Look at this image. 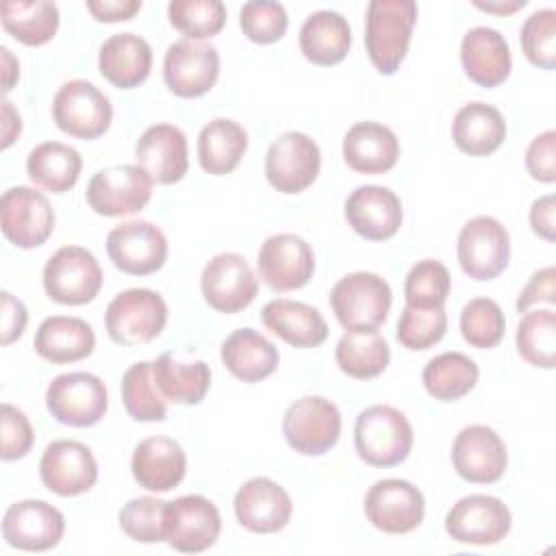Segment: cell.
Segmentation results:
<instances>
[{
	"label": "cell",
	"mask_w": 556,
	"mask_h": 556,
	"mask_svg": "<svg viewBox=\"0 0 556 556\" xmlns=\"http://www.w3.org/2000/svg\"><path fill=\"white\" fill-rule=\"evenodd\" d=\"M130 469L139 486L163 493L182 482L187 456L178 441L169 437H148L137 443Z\"/></svg>",
	"instance_id": "26"
},
{
	"label": "cell",
	"mask_w": 556,
	"mask_h": 556,
	"mask_svg": "<svg viewBox=\"0 0 556 556\" xmlns=\"http://www.w3.org/2000/svg\"><path fill=\"white\" fill-rule=\"evenodd\" d=\"M282 434L298 454L321 456L339 441L341 413L321 395L300 397L285 410Z\"/></svg>",
	"instance_id": "7"
},
{
	"label": "cell",
	"mask_w": 556,
	"mask_h": 556,
	"mask_svg": "<svg viewBox=\"0 0 556 556\" xmlns=\"http://www.w3.org/2000/svg\"><path fill=\"white\" fill-rule=\"evenodd\" d=\"M139 9V0H87V11L98 22H126Z\"/></svg>",
	"instance_id": "54"
},
{
	"label": "cell",
	"mask_w": 556,
	"mask_h": 556,
	"mask_svg": "<svg viewBox=\"0 0 556 556\" xmlns=\"http://www.w3.org/2000/svg\"><path fill=\"white\" fill-rule=\"evenodd\" d=\"M52 117L65 135L91 141L109 130L113 106L93 83L74 78L59 87L52 102Z\"/></svg>",
	"instance_id": "5"
},
{
	"label": "cell",
	"mask_w": 556,
	"mask_h": 556,
	"mask_svg": "<svg viewBox=\"0 0 556 556\" xmlns=\"http://www.w3.org/2000/svg\"><path fill=\"white\" fill-rule=\"evenodd\" d=\"M293 513L289 493L269 478H252L235 493L237 521L256 534L282 530Z\"/></svg>",
	"instance_id": "23"
},
{
	"label": "cell",
	"mask_w": 556,
	"mask_h": 556,
	"mask_svg": "<svg viewBox=\"0 0 556 556\" xmlns=\"http://www.w3.org/2000/svg\"><path fill=\"white\" fill-rule=\"evenodd\" d=\"M167 15L169 24L193 41L217 35L226 24V7L219 0H172Z\"/></svg>",
	"instance_id": "43"
},
{
	"label": "cell",
	"mask_w": 556,
	"mask_h": 556,
	"mask_svg": "<svg viewBox=\"0 0 556 556\" xmlns=\"http://www.w3.org/2000/svg\"><path fill=\"white\" fill-rule=\"evenodd\" d=\"M517 352L534 367L552 369L556 363V313L552 308L526 311L517 326Z\"/></svg>",
	"instance_id": "41"
},
{
	"label": "cell",
	"mask_w": 556,
	"mask_h": 556,
	"mask_svg": "<svg viewBox=\"0 0 556 556\" xmlns=\"http://www.w3.org/2000/svg\"><path fill=\"white\" fill-rule=\"evenodd\" d=\"M339 369L356 380H369L380 376L389 361L391 350L382 334L374 332H345L334 350Z\"/></svg>",
	"instance_id": "39"
},
{
	"label": "cell",
	"mask_w": 556,
	"mask_h": 556,
	"mask_svg": "<svg viewBox=\"0 0 556 556\" xmlns=\"http://www.w3.org/2000/svg\"><path fill=\"white\" fill-rule=\"evenodd\" d=\"M152 178L139 165H113L91 176L87 204L104 217L139 213L152 198Z\"/></svg>",
	"instance_id": "10"
},
{
	"label": "cell",
	"mask_w": 556,
	"mask_h": 556,
	"mask_svg": "<svg viewBox=\"0 0 556 556\" xmlns=\"http://www.w3.org/2000/svg\"><path fill=\"white\" fill-rule=\"evenodd\" d=\"M248 150V132L228 117H215L198 135V161L206 174H230Z\"/></svg>",
	"instance_id": "35"
},
{
	"label": "cell",
	"mask_w": 556,
	"mask_h": 556,
	"mask_svg": "<svg viewBox=\"0 0 556 556\" xmlns=\"http://www.w3.org/2000/svg\"><path fill=\"white\" fill-rule=\"evenodd\" d=\"M452 139L460 152L469 156H486L504 143L506 122L495 106L486 102H469L454 115Z\"/></svg>",
	"instance_id": "33"
},
{
	"label": "cell",
	"mask_w": 556,
	"mask_h": 556,
	"mask_svg": "<svg viewBox=\"0 0 556 556\" xmlns=\"http://www.w3.org/2000/svg\"><path fill=\"white\" fill-rule=\"evenodd\" d=\"M165 506L156 497H135L119 510V528L139 543L165 541Z\"/></svg>",
	"instance_id": "47"
},
{
	"label": "cell",
	"mask_w": 556,
	"mask_h": 556,
	"mask_svg": "<svg viewBox=\"0 0 556 556\" xmlns=\"http://www.w3.org/2000/svg\"><path fill=\"white\" fill-rule=\"evenodd\" d=\"M513 526L508 506L493 495L460 497L445 515V532L469 545H495Z\"/></svg>",
	"instance_id": "17"
},
{
	"label": "cell",
	"mask_w": 556,
	"mask_h": 556,
	"mask_svg": "<svg viewBox=\"0 0 556 556\" xmlns=\"http://www.w3.org/2000/svg\"><path fill=\"white\" fill-rule=\"evenodd\" d=\"M0 224L4 237L22 248H39L54 230V211L41 191L11 187L0 200Z\"/></svg>",
	"instance_id": "15"
},
{
	"label": "cell",
	"mask_w": 556,
	"mask_h": 556,
	"mask_svg": "<svg viewBox=\"0 0 556 556\" xmlns=\"http://www.w3.org/2000/svg\"><path fill=\"white\" fill-rule=\"evenodd\" d=\"M46 406L59 424L89 428L104 417L109 395L104 382L96 374L70 371L56 376L48 384Z\"/></svg>",
	"instance_id": "8"
},
{
	"label": "cell",
	"mask_w": 556,
	"mask_h": 556,
	"mask_svg": "<svg viewBox=\"0 0 556 556\" xmlns=\"http://www.w3.org/2000/svg\"><path fill=\"white\" fill-rule=\"evenodd\" d=\"M413 426L406 415L389 404H376L358 413L354 424V447L371 467H393L413 450Z\"/></svg>",
	"instance_id": "2"
},
{
	"label": "cell",
	"mask_w": 556,
	"mask_h": 556,
	"mask_svg": "<svg viewBox=\"0 0 556 556\" xmlns=\"http://www.w3.org/2000/svg\"><path fill=\"white\" fill-rule=\"evenodd\" d=\"M122 402L135 421H163L167 406L152 376V363L139 361L130 365L122 378Z\"/></svg>",
	"instance_id": "42"
},
{
	"label": "cell",
	"mask_w": 556,
	"mask_h": 556,
	"mask_svg": "<svg viewBox=\"0 0 556 556\" xmlns=\"http://www.w3.org/2000/svg\"><path fill=\"white\" fill-rule=\"evenodd\" d=\"M343 159L358 174H384L400 159V141L384 124L358 122L343 137Z\"/></svg>",
	"instance_id": "28"
},
{
	"label": "cell",
	"mask_w": 556,
	"mask_h": 556,
	"mask_svg": "<svg viewBox=\"0 0 556 556\" xmlns=\"http://www.w3.org/2000/svg\"><path fill=\"white\" fill-rule=\"evenodd\" d=\"M539 302H545V304L556 302V269L552 265L536 269L530 276V280L521 289L515 306L519 313H526L532 304H539Z\"/></svg>",
	"instance_id": "52"
},
{
	"label": "cell",
	"mask_w": 556,
	"mask_h": 556,
	"mask_svg": "<svg viewBox=\"0 0 556 556\" xmlns=\"http://www.w3.org/2000/svg\"><path fill=\"white\" fill-rule=\"evenodd\" d=\"M167 324V304L152 289H126L117 293L104 313L109 337L126 348L154 341Z\"/></svg>",
	"instance_id": "4"
},
{
	"label": "cell",
	"mask_w": 556,
	"mask_h": 556,
	"mask_svg": "<svg viewBox=\"0 0 556 556\" xmlns=\"http://www.w3.org/2000/svg\"><path fill=\"white\" fill-rule=\"evenodd\" d=\"M152 376L163 400L174 404H200L211 389V369L204 361L182 363L169 352L152 361Z\"/></svg>",
	"instance_id": "36"
},
{
	"label": "cell",
	"mask_w": 556,
	"mask_h": 556,
	"mask_svg": "<svg viewBox=\"0 0 556 556\" xmlns=\"http://www.w3.org/2000/svg\"><path fill=\"white\" fill-rule=\"evenodd\" d=\"M135 159L154 182H178L189 169L187 137L174 124H154L137 139Z\"/></svg>",
	"instance_id": "25"
},
{
	"label": "cell",
	"mask_w": 556,
	"mask_h": 556,
	"mask_svg": "<svg viewBox=\"0 0 556 556\" xmlns=\"http://www.w3.org/2000/svg\"><path fill=\"white\" fill-rule=\"evenodd\" d=\"M106 252L124 274L148 276L165 265L167 239L159 226L132 219L115 226L106 235Z\"/></svg>",
	"instance_id": "18"
},
{
	"label": "cell",
	"mask_w": 556,
	"mask_h": 556,
	"mask_svg": "<svg viewBox=\"0 0 556 556\" xmlns=\"http://www.w3.org/2000/svg\"><path fill=\"white\" fill-rule=\"evenodd\" d=\"M365 515L369 523L387 534L413 532L426 513L421 491L408 480L384 478L365 493Z\"/></svg>",
	"instance_id": "14"
},
{
	"label": "cell",
	"mask_w": 556,
	"mask_h": 556,
	"mask_svg": "<svg viewBox=\"0 0 556 556\" xmlns=\"http://www.w3.org/2000/svg\"><path fill=\"white\" fill-rule=\"evenodd\" d=\"M447 330V313L443 306L415 308L404 306L397 319V341L406 350H428L437 345Z\"/></svg>",
	"instance_id": "46"
},
{
	"label": "cell",
	"mask_w": 556,
	"mask_h": 556,
	"mask_svg": "<svg viewBox=\"0 0 556 556\" xmlns=\"http://www.w3.org/2000/svg\"><path fill=\"white\" fill-rule=\"evenodd\" d=\"M460 63L467 78L480 87H497L510 74V48L504 35L489 26H476L460 41Z\"/></svg>",
	"instance_id": "27"
},
{
	"label": "cell",
	"mask_w": 556,
	"mask_h": 556,
	"mask_svg": "<svg viewBox=\"0 0 556 556\" xmlns=\"http://www.w3.org/2000/svg\"><path fill=\"white\" fill-rule=\"evenodd\" d=\"M521 48L526 59L543 70L556 67V11L539 9L521 26Z\"/></svg>",
	"instance_id": "48"
},
{
	"label": "cell",
	"mask_w": 556,
	"mask_h": 556,
	"mask_svg": "<svg viewBox=\"0 0 556 556\" xmlns=\"http://www.w3.org/2000/svg\"><path fill=\"white\" fill-rule=\"evenodd\" d=\"M345 219L363 239L384 241L402 226V202L387 187L363 185L348 195Z\"/></svg>",
	"instance_id": "24"
},
{
	"label": "cell",
	"mask_w": 556,
	"mask_h": 556,
	"mask_svg": "<svg viewBox=\"0 0 556 556\" xmlns=\"http://www.w3.org/2000/svg\"><path fill=\"white\" fill-rule=\"evenodd\" d=\"M39 476L48 491L61 497H74L96 484L98 463L85 443L59 439L43 450Z\"/></svg>",
	"instance_id": "21"
},
{
	"label": "cell",
	"mask_w": 556,
	"mask_h": 556,
	"mask_svg": "<svg viewBox=\"0 0 556 556\" xmlns=\"http://www.w3.org/2000/svg\"><path fill=\"white\" fill-rule=\"evenodd\" d=\"M2 28L24 46L48 43L59 28V7L48 0H7L0 7Z\"/></svg>",
	"instance_id": "38"
},
{
	"label": "cell",
	"mask_w": 556,
	"mask_h": 556,
	"mask_svg": "<svg viewBox=\"0 0 556 556\" xmlns=\"http://www.w3.org/2000/svg\"><path fill=\"white\" fill-rule=\"evenodd\" d=\"M300 50L315 65H337L352 46V28L337 11H315L300 28Z\"/></svg>",
	"instance_id": "34"
},
{
	"label": "cell",
	"mask_w": 556,
	"mask_h": 556,
	"mask_svg": "<svg viewBox=\"0 0 556 556\" xmlns=\"http://www.w3.org/2000/svg\"><path fill=\"white\" fill-rule=\"evenodd\" d=\"M456 256L469 278L493 280L506 269L510 258L508 230L495 217H471L458 232Z\"/></svg>",
	"instance_id": "9"
},
{
	"label": "cell",
	"mask_w": 556,
	"mask_h": 556,
	"mask_svg": "<svg viewBox=\"0 0 556 556\" xmlns=\"http://www.w3.org/2000/svg\"><path fill=\"white\" fill-rule=\"evenodd\" d=\"M22 132V117L9 100L2 102V148H9Z\"/></svg>",
	"instance_id": "56"
},
{
	"label": "cell",
	"mask_w": 556,
	"mask_h": 556,
	"mask_svg": "<svg viewBox=\"0 0 556 556\" xmlns=\"http://www.w3.org/2000/svg\"><path fill=\"white\" fill-rule=\"evenodd\" d=\"M83 169L78 150L61 141H43L35 146L26 159L28 178L52 193L70 191Z\"/></svg>",
	"instance_id": "37"
},
{
	"label": "cell",
	"mask_w": 556,
	"mask_h": 556,
	"mask_svg": "<svg viewBox=\"0 0 556 556\" xmlns=\"http://www.w3.org/2000/svg\"><path fill=\"white\" fill-rule=\"evenodd\" d=\"M319 146L304 132L289 130L274 139L265 154L267 182L280 193H300L319 174Z\"/></svg>",
	"instance_id": "11"
},
{
	"label": "cell",
	"mask_w": 556,
	"mask_h": 556,
	"mask_svg": "<svg viewBox=\"0 0 556 556\" xmlns=\"http://www.w3.org/2000/svg\"><path fill=\"white\" fill-rule=\"evenodd\" d=\"M452 278L441 261L424 258L417 261L404 280L406 306L415 308H437L443 306L450 295Z\"/></svg>",
	"instance_id": "44"
},
{
	"label": "cell",
	"mask_w": 556,
	"mask_h": 556,
	"mask_svg": "<svg viewBox=\"0 0 556 556\" xmlns=\"http://www.w3.org/2000/svg\"><path fill=\"white\" fill-rule=\"evenodd\" d=\"M258 278L274 291H293L304 287L315 271L313 248L298 235L280 232L261 243Z\"/></svg>",
	"instance_id": "19"
},
{
	"label": "cell",
	"mask_w": 556,
	"mask_h": 556,
	"mask_svg": "<svg viewBox=\"0 0 556 556\" xmlns=\"http://www.w3.org/2000/svg\"><path fill=\"white\" fill-rule=\"evenodd\" d=\"M239 24L243 35L254 43H274L285 37L289 17L280 2L252 0L241 7Z\"/></svg>",
	"instance_id": "49"
},
{
	"label": "cell",
	"mask_w": 556,
	"mask_h": 556,
	"mask_svg": "<svg viewBox=\"0 0 556 556\" xmlns=\"http://www.w3.org/2000/svg\"><path fill=\"white\" fill-rule=\"evenodd\" d=\"M0 343L9 345L22 337L28 321V311L24 302L13 298L9 291L0 293Z\"/></svg>",
	"instance_id": "53"
},
{
	"label": "cell",
	"mask_w": 556,
	"mask_h": 556,
	"mask_svg": "<svg viewBox=\"0 0 556 556\" xmlns=\"http://www.w3.org/2000/svg\"><path fill=\"white\" fill-rule=\"evenodd\" d=\"M330 306L348 332H374L387 321L391 287L378 274L354 271L332 287Z\"/></svg>",
	"instance_id": "3"
},
{
	"label": "cell",
	"mask_w": 556,
	"mask_h": 556,
	"mask_svg": "<svg viewBox=\"0 0 556 556\" xmlns=\"http://www.w3.org/2000/svg\"><path fill=\"white\" fill-rule=\"evenodd\" d=\"M200 287L211 308L232 315L254 302L258 293V278L241 254L222 252L204 265Z\"/></svg>",
	"instance_id": "13"
},
{
	"label": "cell",
	"mask_w": 556,
	"mask_h": 556,
	"mask_svg": "<svg viewBox=\"0 0 556 556\" xmlns=\"http://www.w3.org/2000/svg\"><path fill=\"white\" fill-rule=\"evenodd\" d=\"M526 169L539 182L556 180V132L536 135L526 150Z\"/></svg>",
	"instance_id": "51"
},
{
	"label": "cell",
	"mask_w": 556,
	"mask_h": 556,
	"mask_svg": "<svg viewBox=\"0 0 556 556\" xmlns=\"http://www.w3.org/2000/svg\"><path fill=\"white\" fill-rule=\"evenodd\" d=\"M506 330V319L500 304L491 298H473L460 311V334L478 350L495 348Z\"/></svg>",
	"instance_id": "45"
},
{
	"label": "cell",
	"mask_w": 556,
	"mask_h": 556,
	"mask_svg": "<svg viewBox=\"0 0 556 556\" xmlns=\"http://www.w3.org/2000/svg\"><path fill=\"white\" fill-rule=\"evenodd\" d=\"M100 74L119 89L139 87L152 70V48L135 33L111 35L98 52Z\"/></svg>",
	"instance_id": "29"
},
{
	"label": "cell",
	"mask_w": 556,
	"mask_h": 556,
	"mask_svg": "<svg viewBox=\"0 0 556 556\" xmlns=\"http://www.w3.org/2000/svg\"><path fill=\"white\" fill-rule=\"evenodd\" d=\"M0 428H2V445H0L2 460H17L30 452L35 434L28 417L17 406L7 402L2 404Z\"/></svg>",
	"instance_id": "50"
},
{
	"label": "cell",
	"mask_w": 556,
	"mask_h": 556,
	"mask_svg": "<svg viewBox=\"0 0 556 556\" xmlns=\"http://www.w3.org/2000/svg\"><path fill=\"white\" fill-rule=\"evenodd\" d=\"M100 287L102 269L87 248H59L43 267L46 295L59 304H87L100 293Z\"/></svg>",
	"instance_id": "6"
},
{
	"label": "cell",
	"mask_w": 556,
	"mask_h": 556,
	"mask_svg": "<svg viewBox=\"0 0 556 556\" xmlns=\"http://www.w3.org/2000/svg\"><path fill=\"white\" fill-rule=\"evenodd\" d=\"M219 76V54L215 46L193 39L174 41L163 59V78L178 98H198L211 91Z\"/></svg>",
	"instance_id": "16"
},
{
	"label": "cell",
	"mask_w": 556,
	"mask_h": 556,
	"mask_svg": "<svg viewBox=\"0 0 556 556\" xmlns=\"http://www.w3.org/2000/svg\"><path fill=\"white\" fill-rule=\"evenodd\" d=\"M222 532L217 506L204 495H180L165 506V543L182 554H200Z\"/></svg>",
	"instance_id": "12"
},
{
	"label": "cell",
	"mask_w": 556,
	"mask_h": 556,
	"mask_svg": "<svg viewBox=\"0 0 556 556\" xmlns=\"http://www.w3.org/2000/svg\"><path fill=\"white\" fill-rule=\"evenodd\" d=\"M65 532V517L43 500H22L2 517L4 541L24 552H46L59 545Z\"/></svg>",
	"instance_id": "22"
},
{
	"label": "cell",
	"mask_w": 556,
	"mask_h": 556,
	"mask_svg": "<svg viewBox=\"0 0 556 556\" xmlns=\"http://www.w3.org/2000/svg\"><path fill=\"white\" fill-rule=\"evenodd\" d=\"M0 52H2V67H4L2 70V89H4V93H9L20 76V63H17V59H13L9 48H0Z\"/></svg>",
	"instance_id": "57"
},
{
	"label": "cell",
	"mask_w": 556,
	"mask_h": 556,
	"mask_svg": "<svg viewBox=\"0 0 556 556\" xmlns=\"http://www.w3.org/2000/svg\"><path fill=\"white\" fill-rule=\"evenodd\" d=\"M261 319L267 330L293 348H317L328 339V324L321 313L304 302L278 298L265 304Z\"/></svg>",
	"instance_id": "31"
},
{
	"label": "cell",
	"mask_w": 556,
	"mask_h": 556,
	"mask_svg": "<svg viewBox=\"0 0 556 556\" xmlns=\"http://www.w3.org/2000/svg\"><path fill=\"white\" fill-rule=\"evenodd\" d=\"M452 465L467 482L493 484L506 471V445L502 437L484 424L465 426L452 443Z\"/></svg>",
	"instance_id": "20"
},
{
	"label": "cell",
	"mask_w": 556,
	"mask_h": 556,
	"mask_svg": "<svg viewBox=\"0 0 556 556\" xmlns=\"http://www.w3.org/2000/svg\"><path fill=\"white\" fill-rule=\"evenodd\" d=\"M478 376V365L469 356L463 352H445L426 363L421 380L428 395L439 402H454L476 387Z\"/></svg>",
	"instance_id": "40"
},
{
	"label": "cell",
	"mask_w": 556,
	"mask_h": 556,
	"mask_svg": "<svg viewBox=\"0 0 556 556\" xmlns=\"http://www.w3.org/2000/svg\"><path fill=\"white\" fill-rule=\"evenodd\" d=\"M222 363L241 382H261L278 367L276 345L254 328H239L222 343Z\"/></svg>",
	"instance_id": "32"
},
{
	"label": "cell",
	"mask_w": 556,
	"mask_h": 556,
	"mask_svg": "<svg viewBox=\"0 0 556 556\" xmlns=\"http://www.w3.org/2000/svg\"><path fill=\"white\" fill-rule=\"evenodd\" d=\"M554 213H556V198L552 193L536 198L530 206V226L534 235H539L545 241H554Z\"/></svg>",
	"instance_id": "55"
},
{
	"label": "cell",
	"mask_w": 556,
	"mask_h": 556,
	"mask_svg": "<svg viewBox=\"0 0 556 556\" xmlns=\"http://www.w3.org/2000/svg\"><path fill=\"white\" fill-rule=\"evenodd\" d=\"M478 9L486 11V13H497V15H508V13H515L517 9H523L526 7V0H517V2H480L476 0L473 2Z\"/></svg>",
	"instance_id": "58"
},
{
	"label": "cell",
	"mask_w": 556,
	"mask_h": 556,
	"mask_svg": "<svg viewBox=\"0 0 556 556\" xmlns=\"http://www.w3.org/2000/svg\"><path fill=\"white\" fill-rule=\"evenodd\" d=\"M33 345L43 361L65 365L87 358L96 348V334L80 317L52 315L39 324Z\"/></svg>",
	"instance_id": "30"
},
{
	"label": "cell",
	"mask_w": 556,
	"mask_h": 556,
	"mask_svg": "<svg viewBox=\"0 0 556 556\" xmlns=\"http://www.w3.org/2000/svg\"><path fill=\"white\" fill-rule=\"evenodd\" d=\"M417 22L413 0H371L365 17V48L380 74H395L408 52Z\"/></svg>",
	"instance_id": "1"
}]
</instances>
